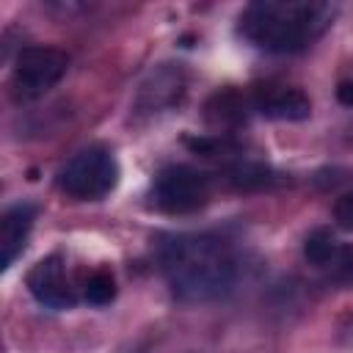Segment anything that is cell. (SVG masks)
Returning a JSON list of instances; mask_svg holds the SVG:
<instances>
[{
  "label": "cell",
  "mask_w": 353,
  "mask_h": 353,
  "mask_svg": "<svg viewBox=\"0 0 353 353\" xmlns=\"http://www.w3.org/2000/svg\"><path fill=\"white\" fill-rule=\"evenodd\" d=\"M160 270L185 303H207L226 295L237 279L234 251L215 234H168L157 245Z\"/></svg>",
  "instance_id": "6da1fadb"
},
{
  "label": "cell",
  "mask_w": 353,
  "mask_h": 353,
  "mask_svg": "<svg viewBox=\"0 0 353 353\" xmlns=\"http://www.w3.org/2000/svg\"><path fill=\"white\" fill-rule=\"evenodd\" d=\"M336 6L309 0H259L240 14V36L256 50L290 55L312 47L334 22Z\"/></svg>",
  "instance_id": "7a4b0ae2"
},
{
  "label": "cell",
  "mask_w": 353,
  "mask_h": 353,
  "mask_svg": "<svg viewBox=\"0 0 353 353\" xmlns=\"http://www.w3.org/2000/svg\"><path fill=\"white\" fill-rule=\"evenodd\" d=\"M119 163L110 149L88 146L72 154L58 171V188L77 201H99L119 185Z\"/></svg>",
  "instance_id": "3957f363"
},
{
  "label": "cell",
  "mask_w": 353,
  "mask_h": 353,
  "mask_svg": "<svg viewBox=\"0 0 353 353\" xmlns=\"http://www.w3.org/2000/svg\"><path fill=\"white\" fill-rule=\"evenodd\" d=\"M210 193L212 188H210L207 174L190 165L174 163L157 171L149 199H152V207L165 215H188V212L201 210L210 201Z\"/></svg>",
  "instance_id": "277c9868"
},
{
  "label": "cell",
  "mask_w": 353,
  "mask_h": 353,
  "mask_svg": "<svg viewBox=\"0 0 353 353\" xmlns=\"http://www.w3.org/2000/svg\"><path fill=\"white\" fill-rule=\"evenodd\" d=\"M69 69V55L55 47H22L11 69V94L17 102L44 97Z\"/></svg>",
  "instance_id": "5b68a950"
},
{
  "label": "cell",
  "mask_w": 353,
  "mask_h": 353,
  "mask_svg": "<svg viewBox=\"0 0 353 353\" xmlns=\"http://www.w3.org/2000/svg\"><path fill=\"white\" fill-rule=\"evenodd\" d=\"M25 284H28L30 295L47 309L63 312V309H72L77 303V287L72 284V279L66 273V262L61 254H50L44 259H39L28 270Z\"/></svg>",
  "instance_id": "8992f818"
},
{
  "label": "cell",
  "mask_w": 353,
  "mask_h": 353,
  "mask_svg": "<svg viewBox=\"0 0 353 353\" xmlns=\"http://www.w3.org/2000/svg\"><path fill=\"white\" fill-rule=\"evenodd\" d=\"M254 108L268 116V119H279V121H303L312 113V102L301 88L292 85H265L256 99Z\"/></svg>",
  "instance_id": "52a82bcc"
},
{
  "label": "cell",
  "mask_w": 353,
  "mask_h": 353,
  "mask_svg": "<svg viewBox=\"0 0 353 353\" xmlns=\"http://www.w3.org/2000/svg\"><path fill=\"white\" fill-rule=\"evenodd\" d=\"M33 221H36V207L28 201H19L3 212V218H0V265H3V270H8L14 265V259L22 254L28 234L33 229Z\"/></svg>",
  "instance_id": "ba28073f"
},
{
  "label": "cell",
  "mask_w": 353,
  "mask_h": 353,
  "mask_svg": "<svg viewBox=\"0 0 353 353\" xmlns=\"http://www.w3.org/2000/svg\"><path fill=\"white\" fill-rule=\"evenodd\" d=\"M303 256L309 265L331 270L334 276H353V251L345 248L331 232L325 229H314L306 240H303Z\"/></svg>",
  "instance_id": "9c48e42d"
},
{
  "label": "cell",
  "mask_w": 353,
  "mask_h": 353,
  "mask_svg": "<svg viewBox=\"0 0 353 353\" xmlns=\"http://www.w3.org/2000/svg\"><path fill=\"white\" fill-rule=\"evenodd\" d=\"M116 298V279L110 270H94L83 281V301L91 306H108Z\"/></svg>",
  "instance_id": "30bf717a"
},
{
  "label": "cell",
  "mask_w": 353,
  "mask_h": 353,
  "mask_svg": "<svg viewBox=\"0 0 353 353\" xmlns=\"http://www.w3.org/2000/svg\"><path fill=\"white\" fill-rule=\"evenodd\" d=\"M334 221H336L339 229L353 232V190H347V193H342L336 199V204H334Z\"/></svg>",
  "instance_id": "8fae6325"
},
{
  "label": "cell",
  "mask_w": 353,
  "mask_h": 353,
  "mask_svg": "<svg viewBox=\"0 0 353 353\" xmlns=\"http://www.w3.org/2000/svg\"><path fill=\"white\" fill-rule=\"evenodd\" d=\"M336 99H339L345 108H353V80H342V83H339Z\"/></svg>",
  "instance_id": "7c38bea8"
}]
</instances>
